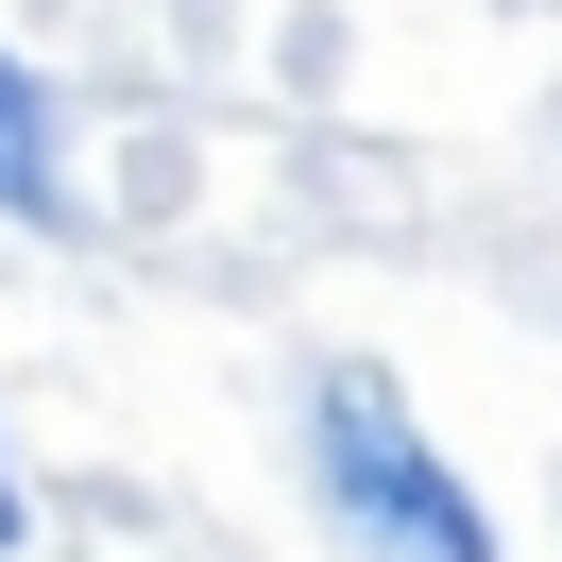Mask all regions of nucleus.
Wrapping results in <instances>:
<instances>
[{"instance_id": "nucleus-1", "label": "nucleus", "mask_w": 562, "mask_h": 562, "mask_svg": "<svg viewBox=\"0 0 562 562\" xmlns=\"http://www.w3.org/2000/svg\"><path fill=\"white\" fill-rule=\"evenodd\" d=\"M307 460H324V512L358 528V562H494V512L460 494V460L409 426V392H392L375 358H324Z\"/></svg>"}, {"instance_id": "nucleus-2", "label": "nucleus", "mask_w": 562, "mask_h": 562, "mask_svg": "<svg viewBox=\"0 0 562 562\" xmlns=\"http://www.w3.org/2000/svg\"><path fill=\"white\" fill-rule=\"evenodd\" d=\"M0 205H18V222L69 205V188H52V86L18 69V52H0Z\"/></svg>"}, {"instance_id": "nucleus-3", "label": "nucleus", "mask_w": 562, "mask_h": 562, "mask_svg": "<svg viewBox=\"0 0 562 562\" xmlns=\"http://www.w3.org/2000/svg\"><path fill=\"white\" fill-rule=\"evenodd\" d=\"M0 562H18V460H0Z\"/></svg>"}]
</instances>
